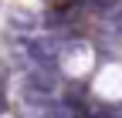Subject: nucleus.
Returning <instances> with one entry per match:
<instances>
[{
	"label": "nucleus",
	"mask_w": 122,
	"mask_h": 118,
	"mask_svg": "<svg viewBox=\"0 0 122 118\" xmlns=\"http://www.w3.org/2000/svg\"><path fill=\"white\" fill-rule=\"evenodd\" d=\"M30 57H34L37 71H48V74H51L58 51H54V44H48V41H30Z\"/></svg>",
	"instance_id": "obj_1"
}]
</instances>
